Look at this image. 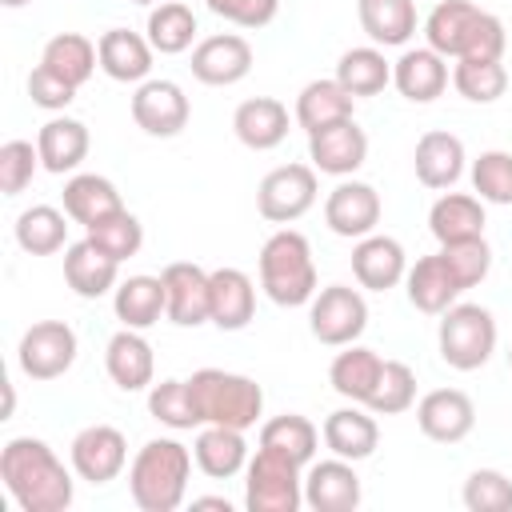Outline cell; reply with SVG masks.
Instances as JSON below:
<instances>
[{"instance_id": "42", "label": "cell", "mask_w": 512, "mask_h": 512, "mask_svg": "<svg viewBox=\"0 0 512 512\" xmlns=\"http://www.w3.org/2000/svg\"><path fill=\"white\" fill-rule=\"evenodd\" d=\"M412 404H416V372L404 360H384L380 380L364 408L376 416H396V412H408Z\"/></svg>"}, {"instance_id": "28", "label": "cell", "mask_w": 512, "mask_h": 512, "mask_svg": "<svg viewBox=\"0 0 512 512\" xmlns=\"http://www.w3.org/2000/svg\"><path fill=\"white\" fill-rule=\"evenodd\" d=\"M192 456H196V468L204 476H212V480H228L240 468H248L244 432L240 428H228V424H200V436L192 444Z\"/></svg>"}, {"instance_id": "50", "label": "cell", "mask_w": 512, "mask_h": 512, "mask_svg": "<svg viewBox=\"0 0 512 512\" xmlns=\"http://www.w3.org/2000/svg\"><path fill=\"white\" fill-rule=\"evenodd\" d=\"M220 20L240 24V28H264L276 20L280 0H204Z\"/></svg>"}, {"instance_id": "12", "label": "cell", "mask_w": 512, "mask_h": 512, "mask_svg": "<svg viewBox=\"0 0 512 512\" xmlns=\"http://www.w3.org/2000/svg\"><path fill=\"white\" fill-rule=\"evenodd\" d=\"M188 116H192V104H188L184 88L172 80H144L132 92V120L148 136H160V140L180 136Z\"/></svg>"}, {"instance_id": "30", "label": "cell", "mask_w": 512, "mask_h": 512, "mask_svg": "<svg viewBox=\"0 0 512 512\" xmlns=\"http://www.w3.org/2000/svg\"><path fill=\"white\" fill-rule=\"evenodd\" d=\"M324 444L332 448V456L356 464V460H368V456L376 452L380 428H376V420H372L368 412H360L356 404H352V408H336V412H328V420H324Z\"/></svg>"}, {"instance_id": "27", "label": "cell", "mask_w": 512, "mask_h": 512, "mask_svg": "<svg viewBox=\"0 0 512 512\" xmlns=\"http://www.w3.org/2000/svg\"><path fill=\"white\" fill-rule=\"evenodd\" d=\"M232 132L244 148L268 152V148L284 144V136H288V108L272 96H252L232 112Z\"/></svg>"}, {"instance_id": "8", "label": "cell", "mask_w": 512, "mask_h": 512, "mask_svg": "<svg viewBox=\"0 0 512 512\" xmlns=\"http://www.w3.org/2000/svg\"><path fill=\"white\" fill-rule=\"evenodd\" d=\"M308 328L320 344L328 348H344V344H356L360 332L368 328V304L356 288L348 284H328L312 296V308H308Z\"/></svg>"}, {"instance_id": "52", "label": "cell", "mask_w": 512, "mask_h": 512, "mask_svg": "<svg viewBox=\"0 0 512 512\" xmlns=\"http://www.w3.org/2000/svg\"><path fill=\"white\" fill-rule=\"evenodd\" d=\"M192 504H196V508H224V512L232 508L224 496H200V500H192Z\"/></svg>"}, {"instance_id": "11", "label": "cell", "mask_w": 512, "mask_h": 512, "mask_svg": "<svg viewBox=\"0 0 512 512\" xmlns=\"http://www.w3.org/2000/svg\"><path fill=\"white\" fill-rule=\"evenodd\" d=\"M72 468H76V476L80 480H88V484H108V480H116L120 472H124V464H128V440H124V432L120 428H112V424H88V428H80L76 436H72Z\"/></svg>"}, {"instance_id": "21", "label": "cell", "mask_w": 512, "mask_h": 512, "mask_svg": "<svg viewBox=\"0 0 512 512\" xmlns=\"http://www.w3.org/2000/svg\"><path fill=\"white\" fill-rule=\"evenodd\" d=\"M404 284H408V300H412V308H420V312H428V316L448 312V308L456 304V296L464 292V284L456 280V272L448 268V260H444L440 252L420 256V260L408 268Z\"/></svg>"}, {"instance_id": "41", "label": "cell", "mask_w": 512, "mask_h": 512, "mask_svg": "<svg viewBox=\"0 0 512 512\" xmlns=\"http://www.w3.org/2000/svg\"><path fill=\"white\" fill-rule=\"evenodd\" d=\"M336 80L352 96H376L392 80V64L384 60L380 48H348L340 56V64H336Z\"/></svg>"}, {"instance_id": "9", "label": "cell", "mask_w": 512, "mask_h": 512, "mask_svg": "<svg viewBox=\"0 0 512 512\" xmlns=\"http://www.w3.org/2000/svg\"><path fill=\"white\" fill-rule=\"evenodd\" d=\"M316 204V168L312 164H280L256 188V208L268 224H292Z\"/></svg>"}, {"instance_id": "46", "label": "cell", "mask_w": 512, "mask_h": 512, "mask_svg": "<svg viewBox=\"0 0 512 512\" xmlns=\"http://www.w3.org/2000/svg\"><path fill=\"white\" fill-rule=\"evenodd\" d=\"M472 188L484 204H512V152H480L472 160Z\"/></svg>"}, {"instance_id": "54", "label": "cell", "mask_w": 512, "mask_h": 512, "mask_svg": "<svg viewBox=\"0 0 512 512\" xmlns=\"http://www.w3.org/2000/svg\"><path fill=\"white\" fill-rule=\"evenodd\" d=\"M132 4H160V0H132Z\"/></svg>"}, {"instance_id": "38", "label": "cell", "mask_w": 512, "mask_h": 512, "mask_svg": "<svg viewBox=\"0 0 512 512\" xmlns=\"http://www.w3.org/2000/svg\"><path fill=\"white\" fill-rule=\"evenodd\" d=\"M68 212L52 208V204H32L16 216V244L28 252V256H52L64 248L68 240Z\"/></svg>"}, {"instance_id": "45", "label": "cell", "mask_w": 512, "mask_h": 512, "mask_svg": "<svg viewBox=\"0 0 512 512\" xmlns=\"http://www.w3.org/2000/svg\"><path fill=\"white\" fill-rule=\"evenodd\" d=\"M148 412H152L160 424L176 428V432L200 428V416H196L188 380H160V384H152V392H148Z\"/></svg>"}, {"instance_id": "22", "label": "cell", "mask_w": 512, "mask_h": 512, "mask_svg": "<svg viewBox=\"0 0 512 512\" xmlns=\"http://www.w3.org/2000/svg\"><path fill=\"white\" fill-rule=\"evenodd\" d=\"M104 368L112 376V384L120 392H140L152 384V372H156V356H152V344L140 336V328H120L108 348H104Z\"/></svg>"}, {"instance_id": "44", "label": "cell", "mask_w": 512, "mask_h": 512, "mask_svg": "<svg viewBox=\"0 0 512 512\" xmlns=\"http://www.w3.org/2000/svg\"><path fill=\"white\" fill-rule=\"evenodd\" d=\"M88 240H92L96 248H104L112 260L124 264L128 256L140 252V244H144V228H140V220H136L128 208H120V212H112V216L88 224Z\"/></svg>"}, {"instance_id": "29", "label": "cell", "mask_w": 512, "mask_h": 512, "mask_svg": "<svg viewBox=\"0 0 512 512\" xmlns=\"http://www.w3.org/2000/svg\"><path fill=\"white\" fill-rule=\"evenodd\" d=\"M36 148H40V168L52 176L76 172L88 156V128L72 116H52L40 132H36Z\"/></svg>"}, {"instance_id": "1", "label": "cell", "mask_w": 512, "mask_h": 512, "mask_svg": "<svg viewBox=\"0 0 512 512\" xmlns=\"http://www.w3.org/2000/svg\"><path fill=\"white\" fill-rule=\"evenodd\" d=\"M0 480L24 512H64L72 504V476L60 456L36 440L16 436L0 452Z\"/></svg>"}, {"instance_id": "19", "label": "cell", "mask_w": 512, "mask_h": 512, "mask_svg": "<svg viewBox=\"0 0 512 512\" xmlns=\"http://www.w3.org/2000/svg\"><path fill=\"white\" fill-rule=\"evenodd\" d=\"M352 276L360 288L368 292H388L408 276V256L400 248V240L392 236H360V244L352 248Z\"/></svg>"}, {"instance_id": "37", "label": "cell", "mask_w": 512, "mask_h": 512, "mask_svg": "<svg viewBox=\"0 0 512 512\" xmlns=\"http://www.w3.org/2000/svg\"><path fill=\"white\" fill-rule=\"evenodd\" d=\"M40 64H44L48 72H56L60 80H68L72 88H80V84L92 80V72H96V64H100V52H96V44H92L88 36H80V32H60V36H52V40L44 44Z\"/></svg>"}, {"instance_id": "53", "label": "cell", "mask_w": 512, "mask_h": 512, "mask_svg": "<svg viewBox=\"0 0 512 512\" xmlns=\"http://www.w3.org/2000/svg\"><path fill=\"white\" fill-rule=\"evenodd\" d=\"M0 4H4V8H24L28 0H0Z\"/></svg>"}, {"instance_id": "3", "label": "cell", "mask_w": 512, "mask_h": 512, "mask_svg": "<svg viewBox=\"0 0 512 512\" xmlns=\"http://www.w3.org/2000/svg\"><path fill=\"white\" fill-rule=\"evenodd\" d=\"M192 476V452L180 440H148L132 468H128V492L140 512H176Z\"/></svg>"}, {"instance_id": "2", "label": "cell", "mask_w": 512, "mask_h": 512, "mask_svg": "<svg viewBox=\"0 0 512 512\" xmlns=\"http://www.w3.org/2000/svg\"><path fill=\"white\" fill-rule=\"evenodd\" d=\"M424 40L444 60H500L508 32L500 16L468 4V0H440L424 20Z\"/></svg>"}, {"instance_id": "4", "label": "cell", "mask_w": 512, "mask_h": 512, "mask_svg": "<svg viewBox=\"0 0 512 512\" xmlns=\"http://www.w3.org/2000/svg\"><path fill=\"white\" fill-rule=\"evenodd\" d=\"M260 288L280 308L312 304L316 296V264L312 244L296 228H280L260 248Z\"/></svg>"}, {"instance_id": "36", "label": "cell", "mask_w": 512, "mask_h": 512, "mask_svg": "<svg viewBox=\"0 0 512 512\" xmlns=\"http://www.w3.org/2000/svg\"><path fill=\"white\" fill-rule=\"evenodd\" d=\"M380 368L384 360L372 352V348H360V344H344V352H336L332 368H328V384L352 400V404H368L376 380H380Z\"/></svg>"}, {"instance_id": "20", "label": "cell", "mask_w": 512, "mask_h": 512, "mask_svg": "<svg viewBox=\"0 0 512 512\" xmlns=\"http://www.w3.org/2000/svg\"><path fill=\"white\" fill-rule=\"evenodd\" d=\"M120 276V260H112L104 248H96L88 236L68 244L64 252V280L80 300H100L104 292L116 288Z\"/></svg>"}, {"instance_id": "48", "label": "cell", "mask_w": 512, "mask_h": 512, "mask_svg": "<svg viewBox=\"0 0 512 512\" xmlns=\"http://www.w3.org/2000/svg\"><path fill=\"white\" fill-rule=\"evenodd\" d=\"M36 168H40V148H32L28 140L0 144V192L4 196H20L32 184Z\"/></svg>"}, {"instance_id": "10", "label": "cell", "mask_w": 512, "mask_h": 512, "mask_svg": "<svg viewBox=\"0 0 512 512\" xmlns=\"http://www.w3.org/2000/svg\"><path fill=\"white\" fill-rule=\"evenodd\" d=\"M16 352L28 380H56L76 364V332L64 320H40L20 336Z\"/></svg>"}, {"instance_id": "24", "label": "cell", "mask_w": 512, "mask_h": 512, "mask_svg": "<svg viewBox=\"0 0 512 512\" xmlns=\"http://www.w3.org/2000/svg\"><path fill=\"white\" fill-rule=\"evenodd\" d=\"M392 84L412 104H432L448 88V60L432 48H408L392 64Z\"/></svg>"}, {"instance_id": "39", "label": "cell", "mask_w": 512, "mask_h": 512, "mask_svg": "<svg viewBox=\"0 0 512 512\" xmlns=\"http://www.w3.org/2000/svg\"><path fill=\"white\" fill-rule=\"evenodd\" d=\"M148 44L160 52V56H180V52H188L192 48V40H196V16H192V8L188 4H180V0H164V4H156L152 12H148Z\"/></svg>"}, {"instance_id": "31", "label": "cell", "mask_w": 512, "mask_h": 512, "mask_svg": "<svg viewBox=\"0 0 512 512\" xmlns=\"http://www.w3.org/2000/svg\"><path fill=\"white\" fill-rule=\"evenodd\" d=\"M428 228L440 244L476 240L484 236V200L468 192H444L428 212Z\"/></svg>"}, {"instance_id": "26", "label": "cell", "mask_w": 512, "mask_h": 512, "mask_svg": "<svg viewBox=\"0 0 512 512\" xmlns=\"http://www.w3.org/2000/svg\"><path fill=\"white\" fill-rule=\"evenodd\" d=\"M256 316V288L248 280V272L240 268H216L212 272V304H208V320L224 332H240L248 328Z\"/></svg>"}, {"instance_id": "40", "label": "cell", "mask_w": 512, "mask_h": 512, "mask_svg": "<svg viewBox=\"0 0 512 512\" xmlns=\"http://www.w3.org/2000/svg\"><path fill=\"white\" fill-rule=\"evenodd\" d=\"M316 444H320V432L308 416H296V412H284V416H272L264 428H260V448H276L284 456H292L300 468L312 464L316 456Z\"/></svg>"}, {"instance_id": "51", "label": "cell", "mask_w": 512, "mask_h": 512, "mask_svg": "<svg viewBox=\"0 0 512 512\" xmlns=\"http://www.w3.org/2000/svg\"><path fill=\"white\" fill-rule=\"evenodd\" d=\"M28 96H32V104H36V108L64 112V108L76 100V88H72L68 80H60L56 72H48L44 64H36V68H32V76H28Z\"/></svg>"}, {"instance_id": "47", "label": "cell", "mask_w": 512, "mask_h": 512, "mask_svg": "<svg viewBox=\"0 0 512 512\" xmlns=\"http://www.w3.org/2000/svg\"><path fill=\"white\" fill-rule=\"evenodd\" d=\"M464 508L468 512H512V480L496 468H476L464 480Z\"/></svg>"}, {"instance_id": "25", "label": "cell", "mask_w": 512, "mask_h": 512, "mask_svg": "<svg viewBox=\"0 0 512 512\" xmlns=\"http://www.w3.org/2000/svg\"><path fill=\"white\" fill-rule=\"evenodd\" d=\"M412 168H416V180L424 188H452L460 176H464V144L460 136L452 132H424L416 140V152H412Z\"/></svg>"}, {"instance_id": "23", "label": "cell", "mask_w": 512, "mask_h": 512, "mask_svg": "<svg viewBox=\"0 0 512 512\" xmlns=\"http://www.w3.org/2000/svg\"><path fill=\"white\" fill-rule=\"evenodd\" d=\"M96 52H100V68L104 76L120 80V84H144L148 72H152V44L148 36H136L128 28H108L100 40H96Z\"/></svg>"}, {"instance_id": "5", "label": "cell", "mask_w": 512, "mask_h": 512, "mask_svg": "<svg viewBox=\"0 0 512 512\" xmlns=\"http://www.w3.org/2000/svg\"><path fill=\"white\" fill-rule=\"evenodd\" d=\"M192 404L200 424H228V428H252L264 412V388L252 376L224 372V368H200L188 380Z\"/></svg>"}, {"instance_id": "15", "label": "cell", "mask_w": 512, "mask_h": 512, "mask_svg": "<svg viewBox=\"0 0 512 512\" xmlns=\"http://www.w3.org/2000/svg\"><path fill=\"white\" fill-rule=\"evenodd\" d=\"M308 160L316 172L352 176L368 160V136L356 120H336L328 128L308 132Z\"/></svg>"}, {"instance_id": "55", "label": "cell", "mask_w": 512, "mask_h": 512, "mask_svg": "<svg viewBox=\"0 0 512 512\" xmlns=\"http://www.w3.org/2000/svg\"><path fill=\"white\" fill-rule=\"evenodd\" d=\"M508 368H512V348H508Z\"/></svg>"}, {"instance_id": "35", "label": "cell", "mask_w": 512, "mask_h": 512, "mask_svg": "<svg viewBox=\"0 0 512 512\" xmlns=\"http://www.w3.org/2000/svg\"><path fill=\"white\" fill-rule=\"evenodd\" d=\"M60 200H64V212H68L76 224H84V228L124 208L116 184L104 180V176H96V172H80V176H72V180L64 184Z\"/></svg>"}, {"instance_id": "13", "label": "cell", "mask_w": 512, "mask_h": 512, "mask_svg": "<svg viewBox=\"0 0 512 512\" xmlns=\"http://www.w3.org/2000/svg\"><path fill=\"white\" fill-rule=\"evenodd\" d=\"M164 280V296H168V320L180 328H200L208 320V304H212V272H204L192 260H176L160 272Z\"/></svg>"}, {"instance_id": "7", "label": "cell", "mask_w": 512, "mask_h": 512, "mask_svg": "<svg viewBox=\"0 0 512 512\" xmlns=\"http://www.w3.org/2000/svg\"><path fill=\"white\" fill-rule=\"evenodd\" d=\"M244 504L248 512H296L304 504L300 464L276 448H256V456L248 460Z\"/></svg>"}, {"instance_id": "32", "label": "cell", "mask_w": 512, "mask_h": 512, "mask_svg": "<svg viewBox=\"0 0 512 512\" xmlns=\"http://www.w3.org/2000/svg\"><path fill=\"white\" fill-rule=\"evenodd\" d=\"M112 308H116V320L124 328H152L164 312H168V296H164V280L160 276H128L116 284V296H112Z\"/></svg>"}, {"instance_id": "16", "label": "cell", "mask_w": 512, "mask_h": 512, "mask_svg": "<svg viewBox=\"0 0 512 512\" xmlns=\"http://www.w3.org/2000/svg\"><path fill=\"white\" fill-rule=\"evenodd\" d=\"M416 424L436 444H460L476 424V404L460 388H432L416 404Z\"/></svg>"}, {"instance_id": "49", "label": "cell", "mask_w": 512, "mask_h": 512, "mask_svg": "<svg viewBox=\"0 0 512 512\" xmlns=\"http://www.w3.org/2000/svg\"><path fill=\"white\" fill-rule=\"evenodd\" d=\"M440 256L448 260V268L456 272V280H460L464 288L480 284V280L488 276V268H492V248H488L484 236H476V240H456V244H440Z\"/></svg>"}, {"instance_id": "33", "label": "cell", "mask_w": 512, "mask_h": 512, "mask_svg": "<svg viewBox=\"0 0 512 512\" xmlns=\"http://www.w3.org/2000/svg\"><path fill=\"white\" fill-rule=\"evenodd\" d=\"M352 104H356V96L336 76L332 80H312L296 96V124L304 132H316V128H328L336 120H352Z\"/></svg>"}, {"instance_id": "43", "label": "cell", "mask_w": 512, "mask_h": 512, "mask_svg": "<svg viewBox=\"0 0 512 512\" xmlns=\"http://www.w3.org/2000/svg\"><path fill=\"white\" fill-rule=\"evenodd\" d=\"M452 84L464 100L472 104H492L504 96L508 88V68L500 60H456L452 68Z\"/></svg>"}, {"instance_id": "14", "label": "cell", "mask_w": 512, "mask_h": 512, "mask_svg": "<svg viewBox=\"0 0 512 512\" xmlns=\"http://www.w3.org/2000/svg\"><path fill=\"white\" fill-rule=\"evenodd\" d=\"M252 72V44L236 32H220V36H204L192 48V76L200 84L212 88H228L240 84Z\"/></svg>"}, {"instance_id": "6", "label": "cell", "mask_w": 512, "mask_h": 512, "mask_svg": "<svg viewBox=\"0 0 512 512\" xmlns=\"http://www.w3.org/2000/svg\"><path fill=\"white\" fill-rule=\"evenodd\" d=\"M440 360L456 372H476L496 352V320L480 304H452L440 312Z\"/></svg>"}, {"instance_id": "34", "label": "cell", "mask_w": 512, "mask_h": 512, "mask_svg": "<svg viewBox=\"0 0 512 512\" xmlns=\"http://www.w3.org/2000/svg\"><path fill=\"white\" fill-rule=\"evenodd\" d=\"M356 16L368 40L384 48L408 44L416 32V0H356Z\"/></svg>"}, {"instance_id": "17", "label": "cell", "mask_w": 512, "mask_h": 512, "mask_svg": "<svg viewBox=\"0 0 512 512\" xmlns=\"http://www.w3.org/2000/svg\"><path fill=\"white\" fill-rule=\"evenodd\" d=\"M324 224L344 236V240H360V236H372V228L380 224V196L372 184H360V180H344L328 192L324 200Z\"/></svg>"}, {"instance_id": "18", "label": "cell", "mask_w": 512, "mask_h": 512, "mask_svg": "<svg viewBox=\"0 0 512 512\" xmlns=\"http://www.w3.org/2000/svg\"><path fill=\"white\" fill-rule=\"evenodd\" d=\"M304 504L312 512H352L360 508V476L352 460H320L304 476Z\"/></svg>"}]
</instances>
